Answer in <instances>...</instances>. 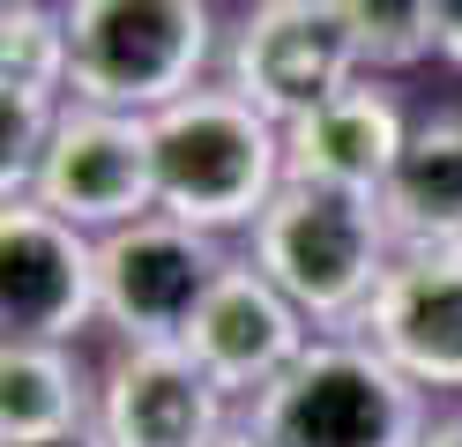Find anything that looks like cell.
Returning a JSON list of instances; mask_svg holds the SVG:
<instances>
[{"mask_svg":"<svg viewBox=\"0 0 462 447\" xmlns=\"http://www.w3.org/2000/svg\"><path fill=\"white\" fill-rule=\"evenodd\" d=\"M343 30L365 60V75H402L418 60L440 52V30H432V0H336Z\"/></svg>","mask_w":462,"mask_h":447,"instance_id":"obj_16","label":"cell"},{"mask_svg":"<svg viewBox=\"0 0 462 447\" xmlns=\"http://www.w3.org/2000/svg\"><path fill=\"white\" fill-rule=\"evenodd\" d=\"M97 313V238L45 201L0 209V321L8 343H75Z\"/></svg>","mask_w":462,"mask_h":447,"instance_id":"obj_8","label":"cell"},{"mask_svg":"<svg viewBox=\"0 0 462 447\" xmlns=\"http://www.w3.org/2000/svg\"><path fill=\"white\" fill-rule=\"evenodd\" d=\"M217 447H269V440H262V433H254V425H231V433H224Z\"/></svg>","mask_w":462,"mask_h":447,"instance_id":"obj_20","label":"cell"},{"mask_svg":"<svg viewBox=\"0 0 462 447\" xmlns=\"http://www.w3.org/2000/svg\"><path fill=\"white\" fill-rule=\"evenodd\" d=\"M425 447H462V417H440V425L425 433Z\"/></svg>","mask_w":462,"mask_h":447,"instance_id":"obj_19","label":"cell"},{"mask_svg":"<svg viewBox=\"0 0 462 447\" xmlns=\"http://www.w3.org/2000/svg\"><path fill=\"white\" fill-rule=\"evenodd\" d=\"M217 276H224L217 238L157 209V217L97 238V321L127 350L187 343V328L201 313V298L217 291Z\"/></svg>","mask_w":462,"mask_h":447,"instance_id":"obj_6","label":"cell"},{"mask_svg":"<svg viewBox=\"0 0 462 447\" xmlns=\"http://www.w3.org/2000/svg\"><path fill=\"white\" fill-rule=\"evenodd\" d=\"M432 30H440V52L462 68V0H432Z\"/></svg>","mask_w":462,"mask_h":447,"instance_id":"obj_18","label":"cell"},{"mask_svg":"<svg viewBox=\"0 0 462 447\" xmlns=\"http://www.w3.org/2000/svg\"><path fill=\"white\" fill-rule=\"evenodd\" d=\"M358 336L418 387H462V247H402Z\"/></svg>","mask_w":462,"mask_h":447,"instance_id":"obj_10","label":"cell"},{"mask_svg":"<svg viewBox=\"0 0 462 447\" xmlns=\"http://www.w3.org/2000/svg\"><path fill=\"white\" fill-rule=\"evenodd\" d=\"M306 328L313 321L262 276V261L246 254V261H224L217 291L201 298V313L187 328V358L224 387V396H269V387L306 358V343H313Z\"/></svg>","mask_w":462,"mask_h":447,"instance_id":"obj_9","label":"cell"},{"mask_svg":"<svg viewBox=\"0 0 462 447\" xmlns=\"http://www.w3.org/2000/svg\"><path fill=\"white\" fill-rule=\"evenodd\" d=\"M254 433L269 447H425L432 410L365 336H313L299 366L254 396Z\"/></svg>","mask_w":462,"mask_h":447,"instance_id":"obj_3","label":"cell"},{"mask_svg":"<svg viewBox=\"0 0 462 447\" xmlns=\"http://www.w3.org/2000/svg\"><path fill=\"white\" fill-rule=\"evenodd\" d=\"M97 410L68 343H8L0 350V440H45Z\"/></svg>","mask_w":462,"mask_h":447,"instance_id":"obj_14","label":"cell"},{"mask_svg":"<svg viewBox=\"0 0 462 447\" xmlns=\"http://www.w3.org/2000/svg\"><path fill=\"white\" fill-rule=\"evenodd\" d=\"M411 149L402 105L388 98L373 75H358L343 98H328L321 112H306L299 127H283V179L306 187H343V194H388V179Z\"/></svg>","mask_w":462,"mask_h":447,"instance_id":"obj_12","label":"cell"},{"mask_svg":"<svg viewBox=\"0 0 462 447\" xmlns=\"http://www.w3.org/2000/svg\"><path fill=\"white\" fill-rule=\"evenodd\" d=\"M97 425L112 447H217L224 387L187 358V343H142L120 350L97 380Z\"/></svg>","mask_w":462,"mask_h":447,"instance_id":"obj_11","label":"cell"},{"mask_svg":"<svg viewBox=\"0 0 462 447\" xmlns=\"http://www.w3.org/2000/svg\"><path fill=\"white\" fill-rule=\"evenodd\" d=\"M358 75L365 60L343 30L336 0H254L224 45V89H239L276 127H299L306 112L343 98Z\"/></svg>","mask_w":462,"mask_h":447,"instance_id":"obj_5","label":"cell"},{"mask_svg":"<svg viewBox=\"0 0 462 447\" xmlns=\"http://www.w3.org/2000/svg\"><path fill=\"white\" fill-rule=\"evenodd\" d=\"M254 261L313 328L336 336V328L365 321L373 291L395 261V231L373 194L283 179L276 201L262 209V224H254Z\"/></svg>","mask_w":462,"mask_h":447,"instance_id":"obj_1","label":"cell"},{"mask_svg":"<svg viewBox=\"0 0 462 447\" xmlns=\"http://www.w3.org/2000/svg\"><path fill=\"white\" fill-rule=\"evenodd\" d=\"M388 231L402 247H462V112H440L411 127V149L388 179Z\"/></svg>","mask_w":462,"mask_h":447,"instance_id":"obj_13","label":"cell"},{"mask_svg":"<svg viewBox=\"0 0 462 447\" xmlns=\"http://www.w3.org/2000/svg\"><path fill=\"white\" fill-rule=\"evenodd\" d=\"M45 8H52V0H45Z\"/></svg>","mask_w":462,"mask_h":447,"instance_id":"obj_21","label":"cell"},{"mask_svg":"<svg viewBox=\"0 0 462 447\" xmlns=\"http://www.w3.org/2000/svg\"><path fill=\"white\" fill-rule=\"evenodd\" d=\"M8 447H112V440H105V425H97V417H82V425H68V433H45V440H8Z\"/></svg>","mask_w":462,"mask_h":447,"instance_id":"obj_17","label":"cell"},{"mask_svg":"<svg viewBox=\"0 0 462 447\" xmlns=\"http://www.w3.org/2000/svg\"><path fill=\"white\" fill-rule=\"evenodd\" d=\"M75 105L157 119L201 89L217 52L209 0H68Z\"/></svg>","mask_w":462,"mask_h":447,"instance_id":"obj_4","label":"cell"},{"mask_svg":"<svg viewBox=\"0 0 462 447\" xmlns=\"http://www.w3.org/2000/svg\"><path fill=\"white\" fill-rule=\"evenodd\" d=\"M31 201H45L75 231H127L157 217V127L134 112L68 105L31 179Z\"/></svg>","mask_w":462,"mask_h":447,"instance_id":"obj_7","label":"cell"},{"mask_svg":"<svg viewBox=\"0 0 462 447\" xmlns=\"http://www.w3.org/2000/svg\"><path fill=\"white\" fill-rule=\"evenodd\" d=\"M157 127V209L194 231L262 224V209L283 187V127L262 119L239 89H194Z\"/></svg>","mask_w":462,"mask_h":447,"instance_id":"obj_2","label":"cell"},{"mask_svg":"<svg viewBox=\"0 0 462 447\" xmlns=\"http://www.w3.org/2000/svg\"><path fill=\"white\" fill-rule=\"evenodd\" d=\"M68 89H75L68 15H52L45 0H8L0 8V105L68 112Z\"/></svg>","mask_w":462,"mask_h":447,"instance_id":"obj_15","label":"cell"}]
</instances>
